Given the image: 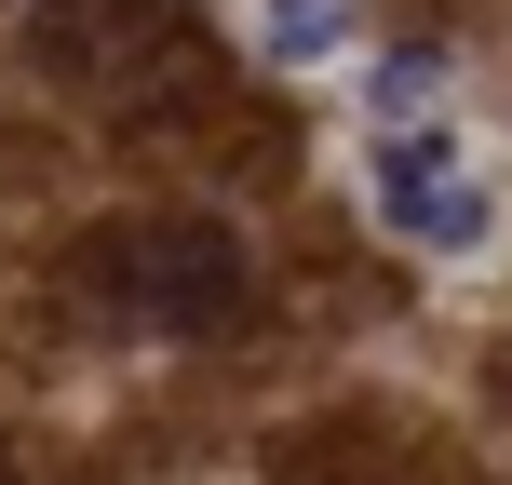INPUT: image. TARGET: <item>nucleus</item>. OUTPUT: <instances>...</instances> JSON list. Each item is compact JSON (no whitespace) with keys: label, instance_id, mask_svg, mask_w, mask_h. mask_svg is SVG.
Returning a JSON list of instances; mask_svg holds the SVG:
<instances>
[{"label":"nucleus","instance_id":"obj_1","mask_svg":"<svg viewBox=\"0 0 512 485\" xmlns=\"http://www.w3.org/2000/svg\"><path fill=\"white\" fill-rule=\"evenodd\" d=\"M243 283L256 270L216 216H108L81 243V310L122 337H216V324H243Z\"/></svg>","mask_w":512,"mask_h":485},{"label":"nucleus","instance_id":"obj_2","mask_svg":"<svg viewBox=\"0 0 512 485\" xmlns=\"http://www.w3.org/2000/svg\"><path fill=\"white\" fill-rule=\"evenodd\" d=\"M27 54H41V81L95 95L108 122H135V108H162V95H203V27H189V0H54V14L27 27Z\"/></svg>","mask_w":512,"mask_h":485},{"label":"nucleus","instance_id":"obj_3","mask_svg":"<svg viewBox=\"0 0 512 485\" xmlns=\"http://www.w3.org/2000/svg\"><path fill=\"white\" fill-rule=\"evenodd\" d=\"M378 216H391L418 256H472V243L499 230L486 176L459 162V135H445V122H391V135H378Z\"/></svg>","mask_w":512,"mask_h":485},{"label":"nucleus","instance_id":"obj_4","mask_svg":"<svg viewBox=\"0 0 512 485\" xmlns=\"http://www.w3.org/2000/svg\"><path fill=\"white\" fill-rule=\"evenodd\" d=\"M351 0H270V54H337Z\"/></svg>","mask_w":512,"mask_h":485},{"label":"nucleus","instance_id":"obj_5","mask_svg":"<svg viewBox=\"0 0 512 485\" xmlns=\"http://www.w3.org/2000/svg\"><path fill=\"white\" fill-rule=\"evenodd\" d=\"M0 485H14V445H0Z\"/></svg>","mask_w":512,"mask_h":485}]
</instances>
